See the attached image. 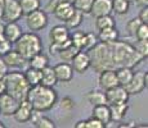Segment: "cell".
I'll return each mask as SVG.
<instances>
[{"label": "cell", "mask_w": 148, "mask_h": 128, "mask_svg": "<svg viewBox=\"0 0 148 128\" xmlns=\"http://www.w3.org/2000/svg\"><path fill=\"white\" fill-rule=\"evenodd\" d=\"M26 100L31 104L34 110L44 113L54 108V105L58 102V95L53 87H48L39 83L36 86L30 87Z\"/></svg>", "instance_id": "6da1fadb"}, {"label": "cell", "mask_w": 148, "mask_h": 128, "mask_svg": "<svg viewBox=\"0 0 148 128\" xmlns=\"http://www.w3.org/2000/svg\"><path fill=\"white\" fill-rule=\"evenodd\" d=\"M111 49H112V59L115 68L119 67H129L133 68L134 65L140 63L143 60V56L135 50L134 45L125 41L111 42Z\"/></svg>", "instance_id": "7a4b0ae2"}, {"label": "cell", "mask_w": 148, "mask_h": 128, "mask_svg": "<svg viewBox=\"0 0 148 128\" xmlns=\"http://www.w3.org/2000/svg\"><path fill=\"white\" fill-rule=\"evenodd\" d=\"M90 58V67L95 72H102L104 69H116L112 59V49L111 44L98 41L90 50H88Z\"/></svg>", "instance_id": "3957f363"}, {"label": "cell", "mask_w": 148, "mask_h": 128, "mask_svg": "<svg viewBox=\"0 0 148 128\" xmlns=\"http://www.w3.org/2000/svg\"><path fill=\"white\" fill-rule=\"evenodd\" d=\"M3 81L5 83V92L12 95L18 101L26 99L27 92L30 90V85L25 78L22 72H9L3 77Z\"/></svg>", "instance_id": "277c9868"}, {"label": "cell", "mask_w": 148, "mask_h": 128, "mask_svg": "<svg viewBox=\"0 0 148 128\" xmlns=\"http://www.w3.org/2000/svg\"><path fill=\"white\" fill-rule=\"evenodd\" d=\"M16 51H18L22 56L28 62L35 54L39 51H42V42L40 36H38L35 32H22L21 37L14 42Z\"/></svg>", "instance_id": "5b68a950"}, {"label": "cell", "mask_w": 148, "mask_h": 128, "mask_svg": "<svg viewBox=\"0 0 148 128\" xmlns=\"http://www.w3.org/2000/svg\"><path fill=\"white\" fill-rule=\"evenodd\" d=\"M26 24L30 28V31L36 32V31L44 30L48 26V16L45 10H41L40 8L34 12L28 13L26 16Z\"/></svg>", "instance_id": "8992f818"}, {"label": "cell", "mask_w": 148, "mask_h": 128, "mask_svg": "<svg viewBox=\"0 0 148 128\" xmlns=\"http://www.w3.org/2000/svg\"><path fill=\"white\" fill-rule=\"evenodd\" d=\"M148 87V72H134L130 82L125 86L129 95H138Z\"/></svg>", "instance_id": "52a82bcc"}, {"label": "cell", "mask_w": 148, "mask_h": 128, "mask_svg": "<svg viewBox=\"0 0 148 128\" xmlns=\"http://www.w3.org/2000/svg\"><path fill=\"white\" fill-rule=\"evenodd\" d=\"M22 17V10L19 7L18 0H4V8H3L1 21L5 23L8 22H17Z\"/></svg>", "instance_id": "ba28073f"}, {"label": "cell", "mask_w": 148, "mask_h": 128, "mask_svg": "<svg viewBox=\"0 0 148 128\" xmlns=\"http://www.w3.org/2000/svg\"><path fill=\"white\" fill-rule=\"evenodd\" d=\"M104 95H106V101L108 105H113V104H121V102H127L129 100V93L125 90L124 86H117L111 87L104 91Z\"/></svg>", "instance_id": "9c48e42d"}, {"label": "cell", "mask_w": 148, "mask_h": 128, "mask_svg": "<svg viewBox=\"0 0 148 128\" xmlns=\"http://www.w3.org/2000/svg\"><path fill=\"white\" fill-rule=\"evenodd\" d=\"M71 67H72L73 72H77L82 74L85 73L88 69L90 68V58H89V54L88 51L80 50L76 53V55L71 59Z\"/></svg>", "instance_id": "30bf717a"}, {"label": "cell", "mask_w": 148, "mask_h": 128, "mask_svg": "<svg viewBox=\"0 0 148 128\" xmlns=\"http://www.w3.org/2000/svg\"><path fill=\"white\" fill-rule=\"evenodd\" d=\"M19 101L16 98H13L12 95L4 92L0 95V114L5 116H12L16 112V109L18 108Z\"/></svg>", "instance_id": "8fae6325"}, {"label": "cell", "mask_w": 148, "mask_h": 128, "mask_svg": "<svg viewBox=\"0 0 148 128\" xmlns=\"http://www.w3.org/2000/svg\"><path fill=\"white\" fill-rule=\"evenodd\" d=\"M3 59H4L5 64L8 65V68H18L19 69V68H25L28 63L18 51L12 50V49L3 55Z\"/></svg>", "instance_id": "7c38bea8"}, {"label": "cell", "mask_w": 148, "mask_h": 128, "mask_svg": "<svg viewBox=\"0 0 148 128\" xmlns=\"http://www.w3.org/2000/svg\"><path fill=\"white\" fill-rule=\"evenodd\" d=\"M99 87L103 91H106L111 87L117 86V77H116L115 69H104L102 72H99Z\"/></svg>", "instance_id": "4fadbf2b"}, {"label": "cell", "mask_w": 148, "mask_h": 128, "mask_svg": "<svg viewBox=\"0 0 148 128\" xmlns=\"http://www.w3.org/2000/svg\"><path fill=\"white\" fill-rule=\"evenodd\" d=\"M53 69L58 82H70L73 78V69L68 62L58 63L56 67H53Z\"/></svg>", "instance_id": "5bb4252c"}, {"label": "cell", "mask_w": 148, "mask_h": 128, "mask_svg": "<svg viewBox=\"0 0 148 128\" xmlns=\"http://www.w3.org/2000/svg\"><path fill=\"white\" fill-rule=\"evenodd\" d=\"M112 13V0H93L90 13L94 18Z\"/></svg>", "instance_id": "9a60e30c"}, {"label": "cell", "mask_w": 148, "mask_h": 128, "mask_svg": "<svg viewBox=\"0 0 148 128\" xmlns=\"http://www.w3.org/2000/svg\"><path fill=\"white\" fill-rule=\"evenodd\" d=\"M32 112H34V109H32V106H31V104L25 99V100L19 101L18 108L16 109L13 116L17 122H19V123H25V122L30 121Z\"/></svg>", "instance_id": "2e32d148"}, {"label": "cell", "mask_w": 148, "mask_h": 128, "mask_svg": "<svg viewBox=\"0 0 148 128\" xmlns=\"http://www.w3.org/2000/svg\"><path fill=\"white\" fill-rule=\"evenodd\" d=\"M22 35V28L17 22H8L4 24V30H3V36L10 42L14 44Z\"/></svg>", "instance_id": "e0dca14e"}, {"label": "cell", "mask_w": 148, "mask_h": 128, "mask_svg": "<svg viewBox=\"0 0 148 128\" xmlns=\"http://www.w3.org/2000/svg\"><path fill=\"white\" fill-rule=\"evenodd\" d=\"M70 39V30L64 24L54 26L49 32L50 42H64Z\"/></svg>", "instance_id": "ac0fdd59"}, {"label": "cell", "mask_w": 148, "mask_h": 128, "mask_svg": "<svg viewBox=\"0 0 148 128\" xmlns=\"http://www.w3.org/2000/svg\"><path fill=\"white\" fill-rule=\"evenodd\" d=\"M30 121L32 122L34 127L36 128H56V123L48 116H44L40 112H36L34 110L32 114H31Z\"/></svg>", "instance_id": "d6986e66"}, {"label": "cell", "mask_w": 148, "mask_h": 128, "mask_svg": "<svg viewBox=\"0 0 148 128\" xmlns=\"http://www.w3.org/2000/svg\"><path fill=\"white\" fill-rule=\"evenodd\" d=\"M98 121H101L104 126L107 127V124L111 122V113H110V106L108 104H102V105H95L93 106V115Z\"/></svg>", "instance_id": "ffe728a7"}, {"label": "cell", "mask_w": 148, "mask_h": 128, "mask_svg": "<svg viewBox=\"0 0 148 128\" xmlns=\"http://www.w3.org/2000/svg\"><path fill=\"white\" fill-rule=\"evenodd\" d=\"M73 10H75V8H73L72 3H62L58 7H56V9L53 10V14L56 16L57 19L66 22L71 17V14L73 13Z\"/></svg>", "instance_id": "44dd1931"}, {"label": "cell", "mask_w": 148, "mask_h": 128, "mask_svg": "<svg viewBox=\"0 0 148 128\" xmlns=\"http://www.w3.org/2000/svg\"><path fill=\"white\" fill-rule=\"evenodd\" d=\"M111 113V122H121L124 116L126 115V112L129 109L127 102H121V104H113L108 105Z\"/></svg>", "instance_id": "7402d4cb"}, {"label": "cell", "mask_w": 148, "mask_h": 128, "mask_svg": "<svg viewBox=\"0 0 148 128\" xmlns=\"http://www.w3.org/2000/svg\"><path fill=\"white\" fill-rule=\"evenodd\" d=\"M119 36H120V33H119L116 26H113V27H108V28H104V30H101L97 37H98V41L111 44V42H115L116 40H119Z\"/></svg>", "instance_id": "603a6c76"}, {"label": "cell", "mask_w": 148, "mask_h": 128, "mask_svg": "<svg viewBox=\"0 0 148 128\" xmlns=\"http://www.w3.org/2000/svg\"><path fill=\"white\" fill-rule=\"evenodd\" d=\"M57 83H58V81H57V77H56V73H54L53 67L47 65L45 68H42L40 85H44V86H48V87H54Z\"/></svg>", "instance_id": "cb8c5ba5"}, {"label": "cell", "mask_w": 148, "mask_h": 128, "mask_svg": "<svg viewBox=\"0 0 148 128\" xmlns=\"http://www.w3.org/2000/svg\"><path fill=\"white\" fill-rule=\"evenodd\" d=\"M115 72H116V77H117V83L124 87L129 83L133 74H134L133 68L129 67H119L115 69Z\"/></svg>", "instance_id": "d4e9b609"}, {"label": "cell", "mask_w": 148, "mask_h": 128, "mask_svg": "<svg viewBox=\"0 0 148 128\" xmlns=\"http://www.w3.org/2000/svg\"><path fill=\"white\" fill-rule=\"evenodd\" d=\"M27 64L30 65L31 68H35V69L41 70L42 68H45L47 65H49V58H48L42 51H39L38 54H35V55L28 60Z\"/></svg>", "instance_id": "484cf974"}, {"label": "cell", "mask_w": 148, "mask_h": 128, "mask_svg": "<svg viewBox=\"0 0 148 128\" xmlns=\"http://www.w3.org/2000/svg\"><path fill=\"white\" fill-rule=\"evenodd\" d=\"M86 100L95 106V105H102V104H107L106 101V95H104L103 91H99V90H93L89 91L86 93Z\"/></svg>", "instance_id": "4316f807"}, {"label": "cell", "mask_w": 148, "mask_h": 128, "mask_svg": "<svg viewBox=\"0 0 148 128\" xmlns=\"http://www.w3.org/2000/svg\"><path fill=\"white\" fill-rule=\"evenodd\" d=\"M82 19H84V13L80 12V10L75 9L73 13L71 14V17L64 22V26L68 28V30H76L79 26L81 24Z\"/></svg>", "instance_id": "83f0119b"}, {"label": "cell", "mask_w": 148, "mask_h": 128, "mask_svg": "<svg viewBox=\"0 0 148 128\" xmlns=\"http://www.w3.org/2000/svg\"><path fill=\"white\" fill-rule=\"evenodd\" d=\"M25 78L26 81L28 82L30 87L32 86H36V85L40 83V79H41V70L39 69H35V68H28V69L25 70Z\"/></svg>", "instance_id": "f1b7e54d"}, {"label": "cell", "mask_w": 148, "mask_h": 128, "mask_svg": "<svg viewBox=\"0 0 148 128\" xmlns=\"http://www.w3.org/2000/svg\"><path fill=\"white\" fill-rule=\"evenodd\" d=\"M113 26H116V22L115 18L111 14H106V16H101L95 18V28L98 31L104 30V28L108 27H113Z\"/></svg>", "instance_id": "f546056e"}, {"label": "cell", "mask_w": 148, "mask_h": 128, "mask_svg": "<svg viewBox=\"0 0 148 128\" xmlns=\"http://www.w3.org/2000/svg\"><path fill=\"white\" fill-rule=\"evenodd\" d=\"M22 10V16H27L28 13L40 8V0H18Z\"/></svg>", "instance_id": "4dcf8cb0"}, {"label": "cell", "mask_w": 148, "mask_h": 128, "mask_svg": "<svg viewBox=\"0 0 148 128\" xmlns=\"http://www.w3.org/2000/svg\"><path fill=\"white\" fill-rule=\"evenodd\" d=\"M130 8V0H112V12L119 16L126 14Z\"/></svg>", "instance_id": "1f68e13d"}, {"label": "cell", "mask_w": 148, "mask_h": 128, "mask_svg": "<svg viewBox=\"0 0 148 128\" xmlns=\"http://www.w3.org/2000/svg\"><path fill=\"white\" fill-rule=\"evenodd\" d=\"M70 40L72 42V45H75L77 49L84 50L85 41H86V33L81 32V31H75L72 35L70 33Z\"/></svg>", "instance_id": "d6a6232c"}, {"label": "cell", "mask_w": 148, "mask_h": 128, "mask_svg": "<svg viewBox=\"0 0 148 128\" xmlns=\"http://www.w3.org/2000/svg\"><path fill=\"white\" fill-rule=\"evenodd\" d=\"M77 51H80V49H77V47H76L75 45H72V42H71L68 46H66L63 50L59 51L58 56L63 62H71V59L76 55V53H77Z\"/></svg>", "instance_id": "836d02e7"}, {"label": "cell", "mask_w": 148, "mask_h": 128, "mask_svg": "<svg viewBox=\"0 0 148 128\" xmlns=\"http://www.w3.org/2000/svg\"><path fill=\"white\" fill-rule=\"evenodd\" d=\"M93 0H73L72 5L75 9L80 10L84 14H89L90 13V8H92Z\"/></svg>", "instance_id": "e575fe53"}, {"label": "cell", "mask_w": 148, "mask_h": 128, "mask_svg": "<svg viewBox=\"0 0 148 128\" xmlns=\"http://www.w3.org/2000/svg\"><path fill=\"white\" fill-rule=\"evenodd\" d=\"M142 24V22H140V19L136 17V18H133V19H130L129 22L126 23V31H127V33H129L130 36H134L135 35V32H136V30L139 28V26Z\"/></svg>", "instance_id": "d590c367"}, {"label": "cell", "mask_w": 148, "mask_h": 128, "mask_svg": "<svg viewBox=\"0 0 148 128\" xmlns=\"http://www.w3.org/2000/svg\"><path fill=\"white\" fill-rule=\"evenodd\" d=\"M134 47L144 59H147V56H148V40H138V42H136V45Z\"/></svg>", "instance_id": "8d00e7d4"}, {"label": "cell", "mask_w": 148, "mask_h": 128, "mask_svg": "<svg viewBox=\"0 0 148 128\" xmlns=\"http://www.w3.org/2000/svg\"><path fill=\"white\" fill-rule=\"evenodd\" d=\"M59 106H61L62 110L70 112V110H72L73 108H75V101H73V99L70 98V96H64L61 100V102H59Z\"/></svg>", "instance_id": "74e56055"}, {"label": "cell", "mask_w": 148, "mask_h": 128, "mask_svg": "<svg viewBox=\"0 0 148 128\" xmlns=\"http://www.w3.org/2000/svg\"><path fill=\"white\" fill-rule=\"evenodd\" d=\"M136 40H148V23H142L135 32Z\"/></svg>", "instance_id": "f35d334b"}, {"label": "cell", "mask_w": 148, "mask_h": 128, "mask_svg": "<svg viewBox=\"0 0 148 128\" xmlns=\"http://www.w3.org/2000/svg\"><path fill=\"white\" fill-rule=\"evenodd\" d=\"M98 42V37L94 35V33H92V32H89V33H86V41H85V46H84V51H88V50H90L93 46Z\"/></svg>", "instance_id": "ab89813d"}, {"label": "cell", "mask_w": 148, "mask_h": 128, "mask_svg": "<svg viewBox=\"0 0 148 128\" xmlns=\"http://www.w3.org/2000/svg\"><path fill=\"white\" fill-rule=\"evenodd\" d=\"M10 49H12V44H10L1 33V35H0V56H3L5 53H8Z\"/></svg>", "instance_id": "60d3db41"}, {"label": "cell", "mask_w": 148, "mask_h": 128, "mask_svg": "<svg viewBox=\"0 0 148 128\" xmlns=\"http://www.w3.org/2000/svg\"><path fill=\"white\" fill-rule=\"evenodd\" d=\"M62 3H73V0H49L45 7V12H49V13H53V10L56 9V7H58L59 4Z\"/></svg>", "instance_id": "b9f144b4"}, {"label": "cell", "mask_w": 148, "mask_h": 128, "mask_svg": "<svg viewBox=\"0 0 148 128\" xmlns=\"http://www.w3.org/2000/svg\"><path fill=\"white\" fill-rule=\"evenodd\" d=\"M85 122H86L85 128H104V127H106L101 121H98V119L94 118V116L89 118L88 121H85Z\"/></svg>", "instance_id": "7bdbcfd3"}, {"label": "cell", "mask_w": 148, "mask_h": 128, "mask_svg": "<svg viewBox=\"0 0 148 128\" xmlns=\"http://www.w3.org/2000/svg\"><path fill=\"white\" fill-rule=\"evenodd\" d=\"M138 18L140 19L142 23H148V7H143V8H142Z\"/></svg>", "instance_id": "ee69618b"}, {"label": "cell", "mask_w": 148, "mask_h": 128, "mask_svg": "<svg viewBox=\"0 0 148 128\" xmlns=\"http://www.w3.org/2000/svg\"><path fill=\"white\" fill-rule=\"evenodd\" d=\"M8 70H9V68H8V65L5 64L3 56H0V78H3V77L7 74Z\"/></svg>", "instance_id": "f6af8a7d"}, {"label": "cell", "mask_w": 148, "mask_h": 128, "mask_svg": "<svg viewBox=\"0 0 148 128\" xmlns=\"http://www.w3.org/2000/svg\"><path fill=\"white\" fill-rule=\"evenodd\" d=\"M134 3L138 7L143 8V7H148V0H134Z\"/></svg>", "instance_id": "bcb514c9"}, {"label": "cell", "mask_w": 148, "mask_h": 128, "mask_svg": "<svg viewBox=\"0 0 148 128\" xmlns=\"http://www.w3.org/2000/svg\"><path fill=\"white\" fill-rule=\"evenodd\" d=\"M119 127H120V128H124V127H135V123H134V122H129V123H121V124H119Z\"/></svg>", "instance_id": "7dc6e473"}, {"label": "cell", "mask_w": 148, "mask_h": 128, "mask_svg": "<svg viewBox=\"0 0 148 128\" xmlns=\"http://www.w3.org/2000/svg\"><path fill=\"white\" fill-rule=\"evenodd\" d=\"M4 92H5V83H4V81H3V78H0V95Z\"/></svg>", "instance_id": "c3c4849f"}, {"label": "cell", "mask_w": 148, "mask_h": 128, "mask_svg": "<svg viewBox=\"0 0 148 128\" xmlns=\"http://www.w3.org/2000/svg\"><path fill=\"white\" fill-rule=\"evenodd\" d=\"M85 124H86L85 121H79L77 123L75 124V128H85Z\"/></svg>", "instance_id": "681fc988"}, {"label": "cell", "mask_w": 148, "mask_h": 128, "mask_svg": "<svg viewBox=\"0 0 148 128\" xmlns=\"http://www.w3.org/2000/svg\"><path fill=\"white\" fill-rule=\"evenodd\" d=\"M3 8H4V0H0V19L3 16Z\"/></svg>", "instance_id": "f907efd6"}, {"label": "cell", "mask_w": 148, "mask_h": 128, "mask_svg": "<svg viewBox=\"0 0 148 128\" xmlns=\"http://www.w3.org/2000/svg\"><path fill=\"white\" fill-rule=\"evenodd\" d=\"M3 30H4V24L1 23V19H0V35L3 33Z\"/></svg>", "instance_id": "816d5d0a"}, {"label": "cell", "mask_w": 148, "mask_h": 128, "mask_svg": "<svg viewBox=\"0 0 148 128\" xmlns=\"http://www.w3.org/2000/svg\"><path fill=\"white\" fill-rule=\"evenodd\" d=\"M0 128H5V126H4V124H3V123H1V122H0Z\"/></svg>", "instance_id": "f5cc1de1"}]
</instances>
